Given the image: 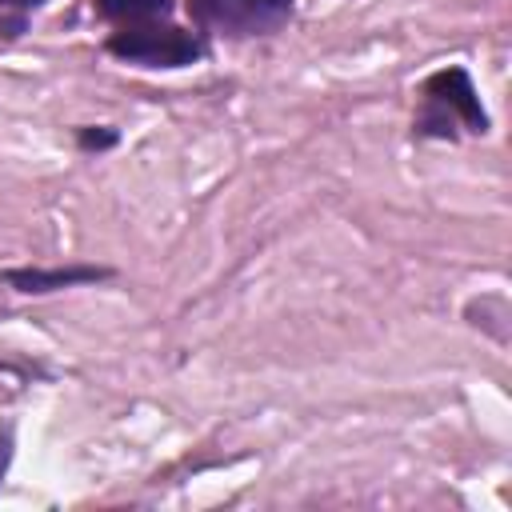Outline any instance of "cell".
<instances>
[{
  "label": "cell",
  "instance_id": "1",
  "mask_svg": "<svg viewBox=\"0 0 512 512\" xmlns=\"http://www.w3.org/2000/svg\"><path fill=\"white\" fill-rule=\"evenodd\" d=\"M456 128L488 132V116L464 68H444L424 80V104L416 116L420 136H456Z\"/></svg>",
  "mask_w": 512,
  "mask_h": 512
},
{
  "label": "cell",
  "instance_id": "2",
  "mask_svg": "<svg viewBox=\"0 0 512 512\" xmlns=\"http://www.w3.org/2000/svg\"><path fill=\"white\" fill-rule=\"evenodd\" d=\"M108 52L144 68H184L204 56V44L176 24H128L108 36Z\"/></svg>",
  "mask_w": 512,
  "mask_h": 512
},
{
  "label": "cell",
  "instance_id": "3",
  "mask_svg": "<svg viewBox=\"0 0 512 512\" xmlns=\"http://www.w3.org/2000/svg\"><path fill=\"white\" fill-rule=\"evenodd\" d=\"M188 12L200 28L228 36H256L280 28L292 12V0H188Z\"/></svg>",
  "mask_w": 512,
  "mask_h": 512
},
{
  "label": "cell",
  "instance_id": "4",
  "mask_svg": "<svg viewBox=\"0 0 512 512\" xmlns=\"http://www.w3.org/2000/svg\"><path fill=\"white\" fill-rule=\"evenodd\" d=\"M108 268L96 264H68V268H8L4 284H12L16 292H56V288H72V284H92L104 280Z\"/></svg>",
  "mask_w": 512,
  "mask_h": 512
},
{
  "label": "cell",
  "instance_id": "5",
  "mask_svg": "<svg viewBox=\"0 0 512 512\" xmlns=\"http://www.w3.org/2000/svg\"><path fill=\"white\" fill-rule=\"evenodd\" d=\"M172 0H96V12L108 20H128V24H144L156 16H168Z\"/></svg>",
  "mask_w": 512,
  "mask_h": 512
},
{
  "label": "cell",
  "instance_id": "6",
  "mask_svg": "<svg viewBox=\"0 0 512 512\" xmlns=\"http://www.w3.org/2000/svg\"><path fill=\"white\" fill-rule=\"evenodd\" d=\"M80 144L84 148H108V144H116V132H92V128H84L80 132Z\"/></svg>",
  "mask_w": 512,
  "mask_h": 512
},
{
  "label": "cell",
  "instance_id": "7",
  "mask_svg": "<svg viewBox=\"0 0 512 512\" xmlns=\"http://www.w3.org/2000/svg\"><path fill=\"white\" fill-rule=\"evenodd\" d=\"M44 0H0V12H28V8H40Z\"/></svg>",
  "mask_w": 512,
  "mask_h": 512
},
{
  "label": "cell",
  "instance_id": "8",
  "mask_svg": "<svg viewBox=\"0 0 512 512\" xmlns=\"http://www.w3.org/2000/svg\"><path fill=\"white\" fill-rule=\"evenodd\" d=\"M8 460V440H0V464Z\"/></svg>",
  "mask_w": 512,
  "mask_h": 512
}]
</instances>
